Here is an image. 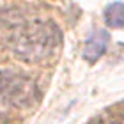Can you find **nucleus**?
Returning a JSON list of instances; mask_svg holds the SVG:
<instances>
[{"instance_id":"423d86ee","label":"nucleus","mask_w":124,"mask_h":124,"mask_svg":"<svg viewBox=\"0 0 124 124\" xmlns=\"http://www.w3.org/2000/svg\"><path fill=\"white\" fill-rule=\"evenodd\" d=\"M0 124H5V119H4V115H0Z\"/></svg>"},{"instance_id":"f03ea898","label":"nucleus","mask_w":124,"mask_h":124,"mask_svg":"<svg viewBox=\"0 0 124 124\" xmlns=\"http://www.w3.org/2000/svg\"><path fill=\"white\" fill-rule=\"evenodd\" d=\"M41 92L36 80L23 73L0 71V103L14 108H32Z\"/></svg>"},{"instance_id":"39448f33","label":"nucleus","mask_w":124,"mask_h":124,"mask_svg":"<svg viewBox=\"0 0 124 124\" xmlns=\"http://www.w3.org/2000/svg\"><path fill=\"white\" fill-rule=\"evenodd\" d=\"M98 124H121V122H114V121H108V122H105V121H101V122H98Z\"/></svg>"},{"instance_id":"7ed1b4c3","label":"nucleus","mask_w":124,"mask_h":124,"mask_svg":"<svg viewBox=\"0 0 124 124\" xmlns=\"http://www.w3.org/2000/svg\"><path fill=\"white\" fill-rule=\"evenodd\" d=\"M110 44V34L106 30H94L92 36L85 41L83 46V59L87 62H96L105 55Z\"/></svg>"},{"instance_id":"20e7f679","label":"nucleus","mask_w":124,"mask_h":124,"mask_svg":"<svg viewBox=\"0 0 124 124\" xmlns=\"http://www.w3.org/2000/svg\"><path fill=\"white\" fill-rule=\"evenodd\" d=\"M105 21L112 29L124 27V2H112L105 9Z\"/></svg>"},{"instance_id":"f257e3e1","label":"nucleus","mask_w":124,"mask_h":124,"mask_svg":"<svg viewBox=\"0 0 124 124\" xmlns=\"http://www.w3.org/2000/svg\"><path fill=\"white\" fill-rule=\"evenodd\" d=\"M60 29L50 20H27L7 36V46L18 59L29 64L52 59L60 46Z\"/></svg>"}]
</instances>
